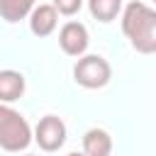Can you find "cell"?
Here are the masks:
<instances>
[{"label":"cell","instance_id":"obj_3","mask_svg":"<svg viewBox=\"0 0 156 156\" xmlns=\"http://www.w3.org/2000/svg\"><path fill=\"white\" fill-rule=\"evenodd\" d=\"M112 78V66L100 54H83L73 63V80L85 90L105 88Z\"/></svg>","mask_w":156,"mask_h":156},{"label":"cell","instance_id":"obj_9","mask_svg":"<svg viewBox=\"0 0 156 156\" xmlns=\"http://www.w3.org/2000/svg\"><path fill=\"white\" fill-rule=\"evenodd\" d=\"M37 5V0H0V17L10 24L27 20V15L32 12V7Z\"/></svg>","mask_w":156,"mask_h":156},{"label":"cell","instance_id":"obj_5","mask_svg":"<svg viewBox=\"0 0 156 156\" xmlns=\"http://www.w3.org/2000/svg\"><path fill=\"white\" fill-rule=\"evenodd\" d=\"M88 44H90V34L83 22L71 20L58 29V46L66 56H73V58L83 56L88 51Z\"/></svg>","mask_w":156,"mask_h":156},{"label":"cell","instance_id":"obj_6","mask_svg":"<svg viewBox=\"0 0 156 156\" xmlns=\"http://www.w3.org/2000/svg\"><path fill=\"white\" fill-rule=\"evenodd\" d=\"M27 20H29V29L34 37H49L58 27V12L54 10V5H46V2L34 5L32 12L27 15Z\"/></svg>","mask_w":156,"mask_h":156},{"label":"cell","instance_id":"obj_10","mask_svg":"<svg viewBox=\"0 0 156 156\" xmlns=\"http://www.w3.org/2000/svg\"><path fill=\"white\" fill-rule=\"evenodd\" d=\"M88 10L98 22H112L122 12V0H88Z\"/></svg>","mask_w":156,"mask_h":156},{"label":"cell","instance_id":"obj_2","mask_svg":"<svg viewBox=\"0 0 156 156\" xmlns=\"http://www.w3.org/2000/svg\"><path fill=\"white\" fill-rule=\"evenodd\" d=\"M32 144L29 122L7 102H0V149L10 154H20Z\"/></svg>","mask_w":156,"mask_h":156},{"label":"cell","instance_id":"obj_4","mask_svg":"<svg viewBox=\"0 0 156 156\" xmlns=\"http://www.w3.org/2000/svg\"><path fill=\"white\" fill-rule=\"evenodd\" d=\"M32 141H37L39 149L46 151V154L58 151L66 144V124H63V119L56 117V115H44L37 122L34 132H32Z\"/></svg>","mask_w":156,"mask_h":156},{"label":"cell","instance_id":"obj_1","mask_svg":"<svg viewBox=\"0 0 156 156\" xmlns=\"http://www.w3.org/2000/svg\"><path fill=\"white\" fill-rule=\"evenodd\" d=\"M122 32L129 39L132 49L139 54L156 51V10L141 0H132L122 7Z\"/></svg>","mask_w":156,"mask_h":156},{"label":"cell","instance_id":"obj_13","mask_svg":"<svg viewBox=\"0 0 156 156\" xmlns=\"http://www.w3.org/2000/svg\"><path fill=\"white\" fill-rule=\"evenodd\" d=\"M24 156H34V154H24Z\"/></svg>","mask_w":156,"mask_h":156},{"label":"cell","instance_id":"obj_7","mask_svg":"<svg viewBox=\"0 0 156 156\" xmlns=\"http://www.w3.org/2000/svg\"><path fill=\"white\" fill-rule=\"evenodd\" d=\"M83 154L85 156H110L112 154V136L102 127H90L83 134Z\"/></svg>","mask_w":156,"mask_h":156},{"label":"cell","instance_id":"obj_11","mask_svg":"<svg viewBox=\"0 0 156 156\" xmlns=\"http://www.w3.org/2000/svg\"><path fill=\"white\" fill-rule=\"evenodd\" d=\"M83 2L85 0H54L51 5H54V10L58 12V15H66V17H73L80 7H83Z\"/></svg>","mask_w":156,"mask_h":156},{"label":"cell","instance_id":"obj_12","mask_svg":"<svg viewBox=\"0 0 156 156\" xmlns=\"http://www.w3.org/2000/svg\"><path fill=\"white\" fill-rule=\"evenodd\" d=\"M68 156H85V154H83V151H71Z\"/></svg>","mask_w":156,"mask_h":156},{"label":"cell","instance_id":"obj_8","mask_svg":"<svg viewBox=\"0 0 156 156\" xmlns=\"http://www.w3.org/2000/svg\"><path fill=\"white\" fill-rule=\"evenodd\" d=\"M24 88H27V80L20 71H12V68H5L0 71V102H15L24 95Z\"/></svg>","mask_w":156,"mask_h":156}]
</instances>
